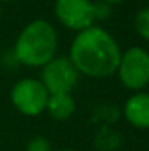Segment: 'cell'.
Segmentation results:
<instances>
[{
  "label": "cell",
  "instance_id": "5",
  "mask_svg": "<svg viewBox=\"0 0 149 151\" xmlns=\"http://www.w3.org/2000/svg\"><path fill=\"white\" fill-rule=\"evenodd\" d=\"M80 73L72 64L69 56H55L42 66L40 82L48 93H71L79 82Z\"/></svg>",
  "mask_w": 149,
  "mask_h": 151
},
{
  "label": "cell",
  "instance_id": "11",
  "mask_svg": "<svg viewBox=\"0 0 149 151\" xmlns=\"http://www.w3.org/2000/svg\"><path fill=\"white\" fill-rule=\"evenodd\" d=\"M24 151H53V150H51V143H50L47 137L37 135V137H32L27 142Z\"/></svg>",
  "mask_w": 149,
  "mask_h": 151
},
{
  "label": "cell",
  "instance_id": "12",
  "mask_svg": "<svg viewBox=\"0 0 149 151\" xmlns=\"http://www.w3.org/2000/svg\"><path fill=\"white\" fill-rule=\"evenodd\" d=\"M111 15V5L106 2L95 3V19H106Z\"/></svg>",
  "mask_w": 149,
  "mask_h": 151
},
{
  "label": "cell",
  "instance_id": "4",
  "mask_svg": "<svg viewBox=\"0 0 149 151\" xmlns=\"http://www.w3.org/2000/svg\"><path fill=\"white\" fill-rule=\"evenodd\" d=\"M50 93L45 88V85L40 82V79L26 77L18 81L11 87L10 100L11 105L19 111L21 114L29 117H35L45 111Z\"/></svg>",
  "mask_w": 149,
  "mask_h": 151
},
{
  "label": "cell",
  "instance_id": "16",
  "mask_svg": "<svg viewBox=\"0 0 149 151\" xmlns=\"http://www.w3.org/2000/svg\"><path fill=\"white\" fill-rule=\"evenodd\" d=\"M0 16H2V3H0Z\"/></svg>",
  "mask_w": 149,
  "mask_h": 151
},
{
  "label": "cell",
  "instance_id": "15",
  "mask_svg": "<svg viewBox=\"0 0 149 151\" xmlns=\"http://www.w3.org/2000/svg\"><path fill=\"white\" fill-rule=\"evenodd\" d=\"M6 2H13V0H0V3H6Z\"/></svg>",
  "mask_w": 149,
  "mask_h": 151
},
{
  "label": "cell",
  "instance_id": "1",
  "mask_svg": "<svg viewBox=\"0 0 149 151\" xmlns=\"http://www.w3.org/2000/svg\"><path fill=\"white\" fill-rule=\"evenodd\" d=\"M119 44L106 29L90 26L79 31L69 50V60L82 76L103 79L114 76L120 61Z\"/></svg>",
  "mask_w": 149,
  "mask_h": 151
},
{
  "label": "cell",
  "instance_id": "8",
  "mask_svg": "<svg viewBox=\"0 0 149 151\" xmlns=\"http://www.w3.org/2000/svg\"><path fill=\"white\" fill-rule=\"evenodd\" d=\"M76 100L71 93H51L48 96L45 111L56 121H67L76 113Z\"/></svg>",
  "mask_w": 149,
  "mask_h": 151
},
{
  "label": "cell",
  "instance_id": "7",
  "mask_svg": "<svg viewBox=\"0 0 149 151\" xmlns=\"http://www.w3.org/2000/svg\"><path fill=\"white\" fill-rule=\"evenodd\" d=\"M123 116L128 124L135 129L148 130L149 129V93L135 92L130 98H127L123 105Z\"/></svg>",
  "mask_w": 149,
  "mask_h": 151
},
{
  "label": "cell",
  "instance_id": "6",
  "mask_svg": "<svg viewBox=\"0 0 149 151\" xmlns=\"http://www.w3.org/2000/svg\"><path fill=\"white\" fill-rule=\"evenodd\" d=\"M56 19L71 31H83L93 26L95 3L91 0H56L55 2Z\"/></svg>",
  "mask_w": 149,
  "mask_h": 151
},
{
  "label": "cell",
  "instance_id": "2",
  "mask_svg": "<svg viewBox=\"0 0 149 151\" xmlns=\"http://www.w3.org/2000/svg\"><path fill=\"white\" fill-rule=\"evenodd\" d=\"M58 50V34L47 19H34L24 26L19 32L13 56L19 64L27 68H42L56 56Z\"/></svg>",
  "mask_w": 149,
  "mask_h": 151
},
{
  "label": "cell",
  "instance_id": "10",
  "mask_svg": "<svg viewBox=\"0 0 149 151\" xmlns=\"http://www.w3.org/2000/svg\"><path fill=\"white\" fill-rule=\"evenodd\" d=\"M133 27L141 39L149 42V6L138 10L133 19Z\"/></svg>",
  "mask_w": 149,
  "mask_h": 151
},
{
  "label": "cell",
  "instance_id": "3",
  "mask_svg": "<svg viewBox=\"0 0 149 151\" xmlns=\"http://www.w3.org/2000/svg\"><path fill=\"white\" fill-rule=\"evenodd\" d=\"M115 74L125 88L140 92L149 84V52L133 45L122 52Z\"/></svg>",
  "mask_w": 149,
  "mask_h": 151
},
{
  "label": "cell",
  "instance_id": "14",
  "mask_svg": "<svg viewBox=\"0 0 149 151\" xmlns=\"http://www.w3.org/2000/svg\"><path fill=\"white\" fill-rule=\"evenodd\" d=\"M56 151H77V150H72V148H59V150H56Z\"/></svg>",
  "mask_w": 149,
  "mask_h": 151
},
{
  "label": "cell",
  "instance_id": "13",
  "mask_svg": "<svg viewBox=\"0 0 149 151\" xmlns=\"http://www.w3.org/2000/svg\"><path fill=\"white\" fill-rule=\"evenodd\" d=\"M101 2H106V3H109V5H115V3H122V2H125V0H101Z\"/></svg>",
  "mask_w": 149,
  "mask_h": 151
},
{
  "label": "cell",
  "instance_id": "9",
  "mask_svg": "<svg viewBox=\"0 0 149 151\" xmlns=\"http://www.w3.org/2000/svg\"><path fill=\"white\" fill-rule=\"evenodd\" d=\"M122 145V137L111 127H101L95 137V148L98 151H115Z\"/></svg>",
  "mask_w": 149,
  "mask_h": 151
}]
</instances>
